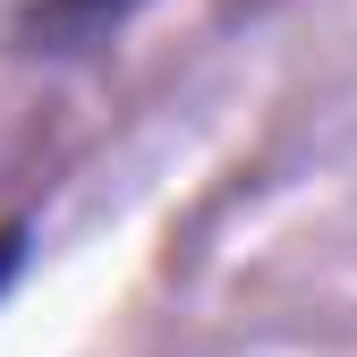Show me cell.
Segmentation results:
<instances>
[{"mask_svg": "<svg viewBox=\"0 0 357 357\" xmlns=\"http://www.w3.org/2000/svg\"><path fill=\"white\" fill-rule=\"evenodd\" d=\"M137 9H145V0H43L34 34H52L60 52H68V43H94V34H111L119 17H137Z\"/></svg>", "mask_w": 357, "mask_h": 357, "instance_id": "6da1fadb", "label": "cell"}]
</instances>
